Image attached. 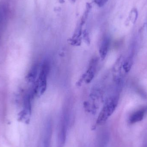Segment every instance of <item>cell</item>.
Listing matches in <instances>:
<instances>
[{
	"mask_svg": "<svg viewBox=\"0 0 147 147\" xmlns=\"http://www.w3.org/2000/svg\"><path fill=\"white\" fill-rule=\"evenodd\" d=\"M119 99L118 93L114 94L108 99L98 115L97 121L98 124L102 125L113 114L118 105Z\"/></svg>",
	"mask_w": 147,
	"mask_h": 147,
	"instance_id": "obj_1",
	"label": "cell"
},
{
	"mask_svg": "<svg viewBox=\"0 0 147 147\" xmlns=\"http://www.w3.org/2000/svg\"><path fill=\"white\" fill-rule=\"evenodd\" d=\"M49 71V63L48 61L46 60L41 65L34 90L36 93L38 95H42L46 90Z\"/></svg>",
	"mask_w": 147,
	"mask_h": 147,
	"instance_id": "obj_2",
	"label": "cell"
},
{
	"mask_svg": "<svg viewBox=\"0 0 147 147\" xmlns=\"http://www.w3.org/2000/svg\"><path fill=\"white\" fill-rule=\"evenodd\" d=\"M68 119L66 116L64 115L59 124L58 134L57 147H64L66 140Z\"/></svg>",
	"mask_w": 147,
	"mask_h": 147,
	"instance_id": "obj_3",
	"label": "cell"
},
{
	"mask_svg": "<svg viewBox=\"0 0 147 147\" xmlns=\"http://www.w3.org/2000/svg\"><path fill=\"white\" fill-rule=\"evenodd\" d=\"M97 65V59H92L88 69L84 74L82 78L83 80H84L86 83H89L93 79L96 72V67Z\"/></svg>",
	"mask_w": 147,
	"mask_h": 147,
	"instance_id": "obj_4",
	"label": "cell"
},
{
	"mask_svg": "<svg viewBox=\"0 0 147 147\" xmlns=\"http://www.w3.org/2000/svg\"><path fill=\"white\" fill-rule=\"evenodd\" d=\"M111 44V39L109 36H105L101 42L99 47V52L102 60L105 59L108 54Z\"/></svg>",
	"mask_w": 147,
	"mask_h": 147,
	"instance_id": "obj_5",
	"label": "cell"
},
{
	"mask_svg": "<svg viewBox=\"0 0 147 147\" xmlns=\"http://www.w3.org/2000/svg\"><path fill=\"white\" fill-rule=\"evenodd\" d=\"M147 112V108L141 109L135 111L129 117V122L130 124H134L143 120Z\"/></svg>",
	"mask_w": 147,
	"mask_h": 147,
	"instance_id": "obj_6",
	"label": "cell"
},
{
	"mask_svg": "<svg viewBox=\"0 0 147 147\" xmlns=\"http://www.w3.org/2000/svg\"><path fill=\"white\" fill-rule=\"evenodd\" d=\"M52 133V127L50 122L47 123L46 127L45 133V140H44V147H49L50 141L51 138Z\"/></svg>",
	"mask_w": 147,
	"mask_h": 147,
	"instance_id": "obj_7",
	"label": "cell"
},
{
	"mask_svg": "<svg viewBox=\"0 0 147 147\" xmlns=\"http://www.w3.org/2000/svg\"><path fill=\"white\" fill-rule=\"evenodd\" d=\"M109 142V134L106 131L101 133L98 140V147H106Z\"/></svg>",
	"mask_w": 147,
	"mask_h": 147,
	"instance_id": "obj_8",
	"label": "cell"
},
{
	"mask_svg": "<svg viewBox=\"0 0 147 147\" xmlns=\"http://www.w3.org/2000/svg\"><path fill=\"white\" fill-rule=\"evenodd\" d=\"M137 17H138V12H137V9H134L130 12L129 18L134 23L136 21Z\"/></svg>",
	"mask_w": 147,
	"mask_h": 147,
	"instance_id": "obj_9",
	"label": "cell"
},
{
	"mask_svg": "<svg viewBox=\"0 0 147 147\" xmlns=\"http://www.w3.org/2000/svg\"><path fill=\"white\" fill-rule=\"evenodd\" d=\"M83 38L84 40L85 41L86 44H90V36H89V34L86 30H84L83 33Z\"/></svg>",
	"mask_w": 147,
	"mask_h": 147,
	"instance_id": "obj_10",
	"label": "cell"
},
{
	"mask_svg": "<svg viewBox=\"0 0 147 147\" xmlns=\"http://www.w3.org/2000/svg\"><path fill=\"white\" fill-rule=\"evenodd\" d=\"M108 1L109 0H100V1L98 4V6L99 7H102L108 2Z\"/></svg>",
	"mask_w": 147,
	"mask_h": 147,
	"instance_id": "obj_11",
	"label": "cell"
},
{
	"mask_svg": "<svg viewBox=\"0 0 147 147\" xmlns=\"http://www.w3.org/2000/svg\"><path fill=\"white\" fill-rule=\"evenodd\" d=\"M59 2L61 3H63L64 2V0H59Z\"/></svg>",
	"mask_w": 147,
	"mask_h": 147,
	"instance_id": "obj_12",
	"label": "cell"
},
{
	"mask_svg": "<svg viewBox=\"0 0 147 147\" xmlns=\"http://www.w3.org/2000/svg\"><path fill=\"white\" fill-rule=\"evenodd\" d=\"M69 1H70L71 2L74 3L75 1H76V0H69Z\"/></svg>",
	"mask_w": 147,
	"mask_h": 147,
	"instance_id": "obj_13",
	"label": "cell"
}]
</instances>
